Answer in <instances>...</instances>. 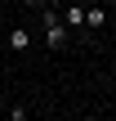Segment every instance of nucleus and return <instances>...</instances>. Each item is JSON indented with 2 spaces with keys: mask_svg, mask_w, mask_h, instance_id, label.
<instances>
[{
  "mask_svg": "<svg viewBox=\"0 0 116 121\" xmlns=\"http://www.w3.org/2000/svg\"><path fill=\"white\" fill-rule=\"evenodd\" d=\"M103 22H107V9H103V4H94V9H85V27H89V31H98Z\"/></svg>",
  "mask_w": 116,
  "mask_h": 121,
  "instance_id": "20e7f679",
  "label": "nucleus"
},
{
  "mask_svg": "<svg viewBox=\"0 0 116 121\" xmlns=\"http://www.w3.org/2000/svg\"><path fill=\"white\" fill-rule=\"evenodd\" d=\"M0 63H4V49H0Z\"/></svg>",
  "mask_w": 116,
  "mask_h": 121,
  "instance_id": "0eeeda50",
  "label": "nucleus"
},
{
  "mask_svg": "<svg viewBox=\"0 0 116 121\" xmlns=\"http://www.w3.org/2000/svg\"><path fill=\"white\" fill-rule=\"evenodd\" d=\"M4 121H27V112H22V108H9V117Z\"/></svg>",
  "mask_w": 116,
  "mask_h": 121,
  "instance_id": "39448f33",
  "label": "nucleus"
},
{
  "mask_svg": "<svg viewBox=\"0 0 116 121\" xmlns=\"http://www.w3.org/2000/svg\"><path fill=\"white\" fill-rule=\"evenodd\" d=\"M9 49H18V54L31 49V31L27 27H9Z\"/></svg>",
  "mask_w": 116,
  "mask_h": 121,
  "instance_id": "f03ea898",
  "label": "nucleus"
},
{
  "mask_svg": "<svg viewBox=\"0 0 116 121\" xmlns=\"http://www.w3.org/2000/svg\"><path fill=\"white\" fill-rule=\"evenodd\" d=\"M40 22H45V45H49V49H67L72 27L63 22V13H58V9H45V13H40Z\"/></svg>",
  "mask_w": 116,
  "mask_h": 121,
  "instance_id": "f257e3e1",
  "label": "nucleus"
},
{
  "mask_svg": "<svg viewBox=\"0 0 116 121\" xmlns=\"http://www.w3.org/2000/svg\"><path fill=\"white\" fill-rule=\"evenodd\" d=\"M22 4H31V9H40V4H45V0H22Z\"/></svg>",
  "mask_w": 116,
  "mask_h": 121,
  "instance_id": "423d86ee",
  "label": "nucleus"
},
{
  "mask_svg": "<svg viewBox=\"0 0 116 121\" xmlns=\"http://www.w3.org/2000/svg\"><path fill=\"white\" fill-rule=\"evenodd\" d=\"M63 22L67 27H85V4H67L63 9Z\"/></svg>",
  "mask_w": 116,
  "mask_h": 121,
  "instance_id": "7ed1b4c3",
  "label": "nucleus"
}]
</instances>
